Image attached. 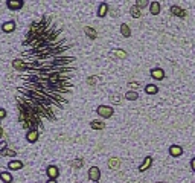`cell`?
<instances>
[{"mask_svg":"<svg viewBox=\"0 0 195 183\" xmlns=\"http://www.w3.org/2000/svg\"><path fill=\"white\" fill-rule=\"evenodd\" d=\"M12 66L23 125L32 131L54 121L69 102L75 78V55L63 29L49 17L32 23Z\"/></svg>","mask_w":195,"mask_h":183,"instance_id":"obj_1","label":"cell"},{"mask_svg":"<svg viewBox=\"0 0 195 183\" xmlns=\"http://www.w3.org/2000/svg\"><path fill=\"white\" fill-rule=\"evenodd\" d=\"M98 113H99L102 118H110L113 114V108L107 107V105H99V107H98Z\"/></svg>","mask_w":195,"mask_h":183,"instance_id":"obj_2","label":"cell"},{"mask_svg":"<svg viewBox=\"0 0 195 183\" xmlns=\"http://www.w3.org/2000/svg\"><path fill=\"white\" fill-rule=\"evenodd\" d=\"M88 177H90L93 181H98V180H99V177H101V172H99V169H98L96 166L90 168V171H88Z\"/></svg>","mask_w":195,"mask_h":183,"instance_id":"obj_3","label":"cell"},{"mask_svg":"<svg viewBox=\"0 0 195 183\" xmlns=\"http://www.w3.org/2000/svg\"><path fill=\"white\" fill-rule=\"evenodd\" d=\"M151 75H153V78H156V79H163V78H165V72L162 70V69H153Z\"/></svg>","mask_w":195,"mask_h":183,"instance_id":"obj_4","label":"cell"},{"mask_svg":"<svg viewBox=\"0 0 195 183\" xmlns=\"http://www.w3.org/2000/svg\"><path fill=\"white\" fill-rule=\"evenodd\" d=\"M58 174H60V172H58V169H57L55 166H49V168H47V175L51 177V180L57 178V177H58Z\"/></svg>","mask_w":195,"mask_h":183,"instance_id":"obj_5","label":"cell"},{"mask_svg":"<svg viewBox=\"0 0 195 183\" xmlns=\"http://www.w3.org/2000/svg\"><path fill=\"white\" fill-rule=\"evenodd\" d=\"M8 6H9L11 9H18V8L23 6V2H20V0H9Z\"/></svg>","mask_w":195,"mask_h":183,"instance_id":"obj_6","label":"cell"},{"mask_svg":"<svg viewBox=\"0 0 195 183\" xmlns=\"http://www.w3.org/2000/svg\"><path fill=\"white\" fill-rule=\"evenodd\" d=\"M169 153H171V156L177 157V156H180V154L183 153V150H181V147H177V145H174V147H171V148H169Z\"/></svg>","mask_w":195,"mask_h":183,"instance_id":"obj_7","label":"cell"},{"mask_svg":"<svg viewBox=\"0 0 195 183\" xmlns=\"http://www.w3.org/2000/svg\"><path fill=\"white\" fill-rule=\"evenodd\" d=\"M151 162H153V160H151V157H146V159H145V162H143V163L140 165V168H139V169H140V171H145V169H148V168L151 166Z\"/></svg>","mask_w":195,"mask_h":183,"instance_id":"obj_8","label":"cell"},{"mask_svg":"<svg viewBox=\"0 0 195 183\" xmlns=\"http://www.w3.org/2000/svg\"><path fill=\"white\" fill-rule=\"evenodd\" d=\"M14 29H15V23L14 21H8V23H5V25H3V31L5 32H11Z\"/></svg>","mask_w":195,"mask_h":183,"instance_id":"obj_9","label":"cell"},{"mask_svg":"<svg viewBox=\"0 0 195 183\" xmlns=\"http://www.w3.org/2000/svg\"><path fill=\"white\" fill-rule=\"evenodd\" d=\"M26 137H28V141H29V142H35V141L38 139V133H37L35 130H32V131H29V133H28V136H26Z\"/></svg>","mask_w":195,"mask_h":183,"instance_id":"obj_10","label":"cell"},{"mask_svg":"<svg viewBox=\"0 0 195 183\" xmlns=\"http://www.w3.org/2000/svg\"><path fill=\"white\" fill-rule=\"evenodd\" d=\"M23 166V163L20 162V160H12V162H9V168L11 169H20Z\"/></svg>","mask_w":195,"mask_h":183,"instance_id":"obj_11","label":"cell"},{"mask_svg":"<svg viewBox=\"0 0 195 183\" xmlns=\"http://www.w3.org/2000/svg\"><path fill=\"white\" fill-rule=\"evenodd\" d=\"M171 11H172L174 15H178V17H183V15H184V11H183L181 8H178V6H172V8H171Z\"/></svg>","mask_w":195,"mask_h":183,"instance_id":"obj_12","label":"cell"},{"mask_svg":"<svg viewBox=\"0 0 195 183\" xmlns=\"http://www.w3.org/2000/svg\"><path fill=\"white\" fill-rule=\"evenodd\" d=\"M107 11H108V6H107L105 3H102V5L99 6V11H98V15H99V17H104V15L107 14Z\"/></svg>","mask_w":195,"mask_h":183,"instance_id":"obj_13","label":"cell"},{"mask_svg":"<svg viewBox=\"0 0 195 183\" xmlns=\"http://www.w3.org/2000/svg\"><path fill=\"white\" fill-rule=\"evenodd\" d=\"M0 178H2L3 181H6V183H11V181H12V177H11L9 172H2V174H0Z\"/></svg>","mask_w":195,"mask_h":183,"instance_id":"obj_14","label":"cell"},{"mask_svg":"<svg viewBox=\"0 0 195 183\" xmlns=\"http://www.w3.org/2000/svg\"><path fill=\"white\" fill-rule=\"evenodd\" d=\"M159 11H160V5H159L157 2H154V3H151V14H154V15H157V14H159Z\"/></svg>","mask_w":195,"mask_h":183,"instance_id":"obj_15","label":"cell"},{"mask_svg":"<svg viewBox=\"0 0 195 183\" xmlns=\"http://www.w3.org/2000/svg\"><path fill=\"white\" fill-rule=\"evenodd\" d=\"M91 128H94V130H102V128H104V124L99 122V121H93V122H91Z\"/></svg>","mask_w":195,"mask_h":183,"instance_id":"obj_16","label":"cell"},{"mask_svg":"<svg viewBox=\"0 0 195 183\" xmlns=\"http://www.w3.org/2000/svg\"><path fill=\"white\" fill-rule=\"evenodd\" d=\"M120 32H122V35H124V37H130V29H128L127 25H122L120 26Z\"/></svg>","mask_w":195,"mask_h":183,"instance_id":"obj_17","label":"cell"},{"mask_svg":"<svg viewBox=\"0 0 195 183\" xmlns=\"http://www.w3.org/2000/svg\"><path fill=\"white\" fill-rule=\"evenodd\" d=\"M146 93H150V95H153V93H157V87L156 85H146Z\"/></svg>","mask_w":195,"mask_h":183,"instance_id":"obj_18","label":"cell"},{"mask_svg":"<svg viewBox=\"0 0 195 183\" xmlns=\"http://www.w3.org/2000/svg\"><path fill=\"white\" fill-rule=\"evenodd\" d=\"M125 98L130 99V101H134V99H137V93L136 92H128V93L125 95Z\"/></svg>","mask_w":195,"mask_h":183,"instance_id":"obj_19","label":"cell"},{"mask_svg":"<svg viewBox=\"0 0 195 183\" xmlns=\"http://www.w3.org/2000/svg\"><path fill=\"white\" fill-rule=\"evenodd\" d=\"M131 15H133V17H136V18H137V17H140V11H139V8H137V6H133V8H131Z\"/></svg>","mask_w":195,"mask_h":183,"instance_id":"obj_20","label":"cell"},{"mask_svg":"<svg viewBox=\"0 0 195 183\" xmlns=\"http://www.w3.org/2000/svg\"><path fill=\"white\" fill-rule=\"evenodd\" d=\"M85 32L90 35V38H94V37H96V32H94L93 29H90V28H85Z\"/></svg>","mask_w":195,"mask_h":183,"instance_id":"obj_21","label":"cell"},{"mask_svg":"<svg viewBox=\"0 0 195 183\" xmlns=\"http://www.w3.org/2000/svg\"><path fill=\"white\" fill-rule=\"evenodd\" d=\"M148 5V2H145V0H139L137 2V8H140V6H146Z\"/></svg>","mask_w":195,"mask_h":183,"instance_id":"obj_22","label":"cell"},{"mask_svg":"<svg viewBox=\"0 0 195 183\" xmlns=\"http://www.w3.org/2000/svg\"><path fill=\"white\" fill-rule=\"evenodd\" d=\"M5 116H6V111L0 108V119H2V118H5Z\"/></svg>","mask_w":195,"mask_h":183,"instance_id":"obj_23","label":"cell"},{"mask_svg":"<svg viewBox=\"0 0 195 183\" xmlns=\"http://www.w3.org/2000/svg\"><path fill=\"white\" fill-rule=\"evenodd\" d=\"M5 154H9V156H15V153L14 151H11V150H6V151H3Z\"/></svg>","mask_w":195,"mask_h":183,"instance_id":"obj_24","label":"cell"},{"mask_svg":"<svg viewBox=\"0 0 195 183\" xmlns=\"http://www.w3.org/2000/svg\"><path fill=\"white\" fill-rule=\"evenodd\" d=\"M5 147H6L5 142H0V150H5Z\"/></svg>","mask_w":195,"mask_h":183,"instance_id":"obj_25","label":"cell"},{"mask_svg":"<svg viewBox=\"0 0 195 183\" xmlns=\"http://www.w3.org/2000/svg\"><path fill=\"white\" fill-rule=\"evenodd\" d=\"M190 165H192V169H193V171H195V159H193V160H192V163H190Z\"/></svg>","mask_w":195,"mask_h":183,"instance_id":"obj_26","label":"cell"},{"mask_svg":"<svg viewBox=\"0 0 195 183\" xmlns=\"http://www.w3.org/2000/svg\"><path fill=\"white\" fill-rule=\"evenodd\" d=\"M47 183H55V180H49Z\"/></svg>","mask_w":195,"mask_h":183,"instance_id":"obj_27","label":"cell"},{"mask_svg":"<svg viewBox=\"0 0 195 183\" xmlns=\"http://www.w3.org/2000/svg\"><path fill=\"white\" fill-rule=\"evenodd\" d=\"M0 137H2V128H0Z\"/></svg>","mask_w":195,"mask_h":183,"instance_id":"obj_28","label":"cell"}]
</instances>
